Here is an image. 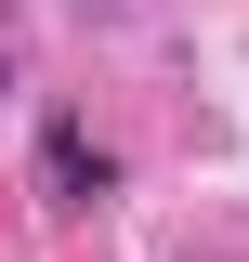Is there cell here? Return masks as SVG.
Listing matches in <instances>:
<instances>
[{"label":"cell","instance_id":"6da1fadb","mask_svg":"<svg viewBox=\"0 0 249 262\" xmlns=\"http://www.w3.org/2000/svg\"><path fill=\"white\" fill-rule=\"evenodd\" d=\"M39 184H53V210H92V196L118 184V158H105L79 118H53V131H39Z\"/></svg>","mask_w":249,"mask_h":262}]
</instances>
